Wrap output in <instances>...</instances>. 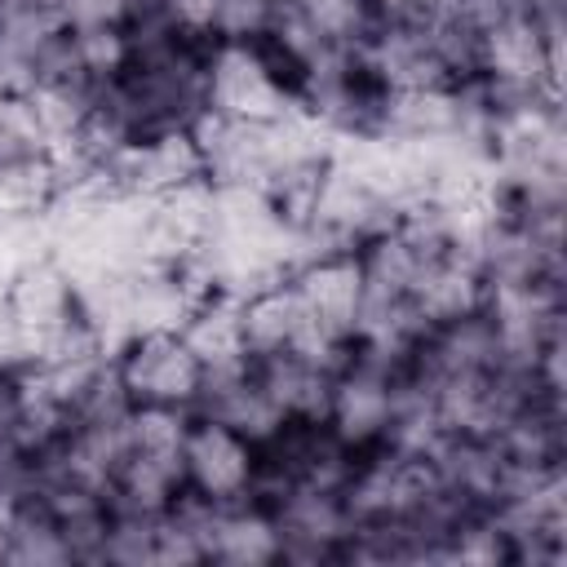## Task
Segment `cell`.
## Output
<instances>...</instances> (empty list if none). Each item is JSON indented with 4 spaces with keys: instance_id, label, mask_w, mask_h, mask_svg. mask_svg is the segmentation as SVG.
I'll use <instances>...</instances> for the list:
<instances>
[{
    "instance_id": "obj_3",
    "label": "cell",
    "mask_w": 567,
    "mask_h": 567,
    "mask_svg": "<svg viewBox=\"0 0 567 567\" xmlns=\"http://www.w3.org/2000/svg\"><path fill=\"white\" fill-rule=\"evenodd\" d=\"M115 372L133 408H177L195 412L204 390V363L182 337V328H159L128 337L115 350Z\"/></svg>"
},
{
    "instance_id": "obj_13",
    "label": "cell",
    "mask_w": 567,
    "mask_h": 567,
    "mask_svg": "<svg viewBox=\"0 0 567 567\" xmlns=\"http://www.w3.org/2000/svg\"><path fill=\"white\" fill-rule=\"evenodd\" d=\"M4 563H13V567H66V563H75L66 527L27 492H22V509H18Z\"/></svg>"
},
{
    "instance_id": "obj_6",
    "label": "cell",
    "mask_w": 567,
    "mask_h": 567,
    "mask_svg": "<svg viewBox=\"0 0 567 567\" xmlns=\"http://www.w3.org/2000/svg\"><path fill=\"white\" fill-rule=\"evenodd\" d=\"M261 474V447L235 434L230 425L213 416H190L186 447H182V483L186 496L221 505V501H244L257 492Z\"/></svg>"
},
{
    "instance_id": "obj_12",
    "label": "cell",
    "mask_w": 567,
    "mask_h": 567,
    "mask_svg": "<svg viewBox=\"0 0 567 567\" xmlns=\"http://www.w3.org/2000/svg\"><path fill=\"white\" fill-rule=\"evenodd\" d=\"M337 368H341V363H323V359L301 354V350H284V354L252 359L257 381L266 385V394L275 399V408H279L288 421H323Z\"/></svg>"
},
{
    "instance_id": "obj_7",
    "label": "cell",
    "mask_w": 567,
    "mask_h": 567,
    "mask_svg": "<svg viewBox=\"0 0 567 567\" xmlns=\"http://www.w3.org/2000/svg\"><path fill=\"white\" fill-rule=\"evenodd\" d=\"M279 527V563H341L350 536V509L341 492L288 487L266 501Z\"/></svg>"
},
{
    "instance_id": "obj_10",
    "label": "cell",
    "mask_w": 567,
    "mask_h": 567,
    "mask_svg": "<svg viewBox=\"0 0 567 567\" xmlns=\"http://www.w3.org/2000/svg\"><path fill=\"white\" fill-rule=\"evenodd\" d=\"M483 297H487V279H483L474 252L461 248V244H443L421 266L412 292H408V306L421 319V328L430 332V328L456 323L465 315H478L483 310Z\"/></svg>"
},
{
    "instance_id": "obj_18",
    "label": "cell",
    "mask_w": 567,
    "mask_h": 567,
    "mask_svg": "<svg viewBox=\"0 0 567 567\" xmlns=\"http://www.w3.org/2000/svg\"><path fill=\"white\" fill-rule=\"evenodd\" d=\"M18 509H22V487H13V483L0 478V563H4V554H9V536H13Z\"/></svg>"
},
{
    "instance_id": "obj_8",
    "label": "cell",
    "mask_w": 567,
    "mask_h": 567,
    "mask_svg": "<svg viewBox=\"0 0 567 567\" xmlns=\"http://www.w3.org/2000/svg\"><path fill=\"white\" fill-rule=\"evenodd\" d=\"M195 518H199L204 563H217V567L279 563V527H275V514L266 501H257V496L221 501V505L195 501Z\"/></svg>"
},
{
    "instance_id": "obj_2",
    "label": "cell",
    "mask_w": 567,
    "mask_h": 567,
    "mask_svg": "<svg viewBox=\"0 0 567 567\" xmlns=\"http://www.w3.org/2000/svg\"><path fill=\"white\" fill-rule=\"evenodd\" d=\"M190 416L195 412H177V408H128L111 509L164 514L186 496L182 447H186Z\"/></svg>"
},
{
    "instance_id": "obj_11",
    "label": "cell",
    "mask_w": 567,
    "mask_h": 567,
    "mask_svg": "<svg viewBox=\"0 0 567 567\" xmlns=\"http://www.w3.org/2000/svg\"><path fill=\"white\" fill-rule=\"evenodd\" d=\"M195 412H199V416H213V421H221V425H230L235 434H244V439L257 443V447H266V443L288 425V416L275 408V399H270L266 385L257 381L252 359H248V363H235V368L204 372V390H199Z\"/></svg>"
},
{
    "instance_id": "obj_9",
    "label": "cell",
    "mask_w": 567,
    "mask_h": 567,
    "mask_svg": "<svg viewBox=\"0 0 567 567\" xmlns=\"http://www.w3.org/2000/svg\"><path fill=\"white\" fill-rule=\"evenodd\" d=\"M292 288L306 306V315L328 332L350 341V328L363 310V266H359V248H323L310 252L306 261L292 266Z\"/></svg>"
},
{
    "instance_id": "obj_15",
    "label": "cell",
    "mask_w": 567,
    "mask_h": 567,
    "mask_svg": "<svg viewBox=\"0 0 567 567\" xmlns=\"http://www.w3.org/2000/svg\"><path fill=\"white\" fill-rule=\"evenodd\" d=\"M292 4L328 44H341V49H359L368 31L381 22L372 0H292Z\"/></svg>"
},
{
    "instance_id": "obj_4",
    "label": "cell",
    "mask_w": 567,
    "mask_h": 567,
    "mask_svg": "<svg viewBox=\"0 0 567 567\" xmlns=\"http://www.w3.org/2000/svg\"><path fill=\"white\" fill-rule=\"evenodd\" d=\"M403 368L399 363H385V359H372V354H359V350H350L341 359V368L332 377L323 425L350 452H368V447L385 443L390 421H394V408H399Z\"/></svg>"
},
{
    "instance_id": "obj_5",
    "label": "cell",
    "mask_w": 567,
    "mask_h": 567,
    "mask_svg": "<svg viewBox=\"0 0 567 567\" xmlns=\"http://www.w3.org/2000/svg\"><path fill=\"white\" fill-rule=\"evenodd\" d=\"M292 106V84L261 44H208V111L235 120H279Z\"/></svg>"
},
{
    "instance_id": "obj_14",
    "label": "cell",
    "mask_w": 567,
    "mask_h": 567,
    "mask_svg": "<svg viewBox=\"0 0 567 567\" xmlns=\"http://www.w3.org/2000/svg\"><path fill=\"white\" fill-rule=\"evenodd\" d=\"M49 159V133L27 89H0V164Z\"/></svg>"
},
{
    "instance_id": "obj_19",
    "label": "cell",
    "mask_w": 567,
    "mask_h": 567,
    "mask_svg": "<svg viewBox=\"0 0 567 567\" xmlns=\"http://www.w3.org/2000/svg\"><path fill=\"white\" fill-rule=\"evenodd\" d=\"M527 18L545 22V27H563L567 22V0H514Z\"/></svg>"
},
{
    "instance_id": "obj_17",
    "label": "cell",
    "mask_w": 567,
    "mask_h": 567,
    "mask_svg": "<svg viewBox=\"0 0 567 567\" xmlns=\"http://www.w3.org/2000/svg\"><path fill=\"white\" fill-rule=\"evenodd\" d=\"M142 0H58L66 27H128Z\"/></svg>"
},
{
    "instance_id": "obj_1",
    "label": "cell",
    "mask_w": 567,
    "mask_h": 567,
    "mask_svg": "<svg viewBox=\"0 0 567 567\" xmlns=\"http://www.w3.org/2000/svg\"><path fill=\"white\" fill-rule=\"evenodd\" d=\"M474 84L492 97H563V27L505 9L478 27Z\"/></svg>"
},
{
    "instance_id": "obj_16",
    "label": "cell",
    "mask_w": 567,
    "mask_h": 567,
    "mask_svg": "<svg viewBox=\"0 0 567 567\" xmlns=\"http://www.w3.org/2000/svg\"><path fill=\"white\" fill-rule=\"evenodd\" d=\"M279 9H284V0H217L213 40H230V44H261Z\"/></svg>"
}]
</instances>
